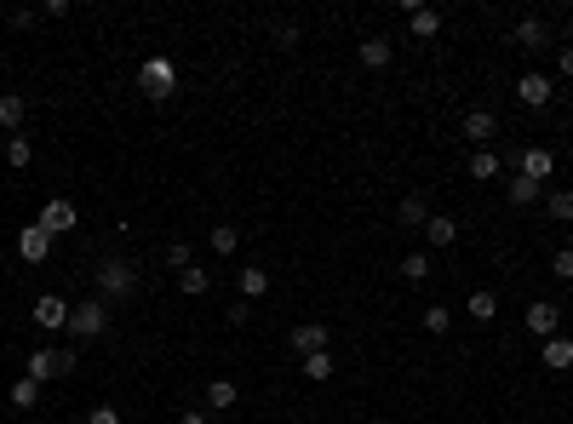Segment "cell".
Returning a JSON list of instances; mask_svg holds the SVG:
<instances>
[{"label":"cell","instance_id":"obj_21","mask_svg":"<svg viewBox=\"0 0 573 424\" xmlns=\"http://www.w3.org/2000/svg\"><path fill=\"white\" fill-rule=\"evenodd\" d=\"M207 241H212V253H219V258H236L241 253V230L236 224H212Z\"/></svg>","mask_w":573,"mask_h":424},{"label":"cell","instance_id":"obj_24","mask_svg":"<svg viewBox=\"0 0 573 424\" xmlns=\"http://www.w3.org/2000/svg\"><path fill=\"white\" fill-rule=\"evenodd\" d=\"M207 287H212V275L201 270V264H190V270H178V293H184V298H201Z\"/></svg>","mask_w":573,"mask_h":424},{"label":"cell","instance_id":"obj_16","mask_svg":"<svg viewBox=\"0 0 573 424\" xmlns=\"http://www.w3.org/2000/svg\"><path fill=\"white\" fill-rule=\"evenodd\" d=\"M505 201H510V207H533V201H545V184H533V178L516 172V178L505 184Z\"/></svg>","mask_w":573,"mask_h":424},{"label":"cell","instance_id":"obj_5","mask_svg":"<svg viewBox=\"0 0 573 424\" xmlns=\"http://www.w3.org/2000/svg\"><path fill=\"white\" fill-rule=\"evenodd\" d=\"M69 316H75L69 298H58V293L35 298V327H40V333H69Z\"/></svg>","mask_w":573,"mask_h":424},{"label":"cell","instance_id":"obj_25","mask_svg":"<svg viewBox=\"0 0 573 424\" xmlns=\"http://www.w3.org/2000/svg\"><path fill=\"white\" fill-rule=\"evenodd\" d=\"M304 379H309V384H327V379H333V350L304 356Z\"/></svg>","mask_w":573,"mask_h":424},{"label":"cell","instance_id":"obj_11","mask_svg":"<svg viewBox=\"0 0 573 424\" xmlns=\"http://www.w3.org/2000/svg\"><path fill=\"white\" fill-rule=\"evenodd\" d=\"M510 41H516L522 52H539V46H551V23L545 18H522L516 29H510Z\"/></svg>","mask_w":573,"mask_h":424},{"label":"cell","instance_id":"obj_23","mask_svg":"<svg viewBox=\"0 0 573 424\" xmlns=\"http://www.w3.org/2000/svg\"><path fill=\"white\" fill-rule=\"evenodd\" d=\"M0 155H6V161H12V172H23L29 161H35V144H29V138L18 132V138H6V144H0Z\"/></svg>","mask_w":573,"mask_h":424},{"label":"cell","instance_id":"obj_28","mask_svg":"<svg viewBox=\"0 0 573 424\" xmlns=\"http://www.w3.org/2000/svg\"><path fill=\"white\" fill-rule=\"evenodd\" d=\"M545 212L562 218V224H573V190H545Z\"/></svg>","mask_w":573,"mask_h":424},{"label":"cell","instance_id":"obj_10","mask_svg":"<svg viewBox=\"0 0 573 424\" xmlns=\"http://www.w3.org/2000/svg\"><path fill=\"white\" fill-rule=\"evenodd\" d=\"M516 98L528 104V109H545L556 92H551V75H539V69H528V75H516Z\"/></svg>","mask_w":573,"mask_h":424},{"label":"cell","instance_id":"obj_34","mask_svg":"<svg viewBox=\"0 0 573 424\" xmlns=\"http://www.w3.org/2000/svg\"><path fill=\"white\" fill-rule=\"evenodd\" d=\"M166 264H173V270H190V241H166Z\"/></svg>","mask_w":573,"mask_h":424},{"label":"cell","instance_id":"obj_15","mask_svg":"<svg viewBox=\"0 0 573 424\" xmlns=\"http://www.w3.org/2000/svg\"><path fill=\"white\" fill-rule=\"evenodd\" d=\"M23 115H29L23 92H0V127H6V138H18V127H23Z\"/></svg>","mask_w":573,"mask_h":424},{"label":"cell","instance_id":"obj_27","mask_svg":"<svg viewBox=\"0 0 573 424\" xmlns=\"http://www.w3.org/2000/svg\"><path fill=\"white\" fill-rule=\"evenodd\" d=\"M430 275H436V270H430V258H425V253H407V258H401V281H413V287H425Z\"/></svg>","mask_w":573,"mask_h":424},{"label":"cell","instance_id":"obj_1","mask_svg":"<svg viewBox=\"0 0 573 424\" xmlns=\"http://www.w3.org/2000/svg\"><path fill=\"white\" fill-rule=\"evenodd\" d=\"M138 86H144V98L149 104H166L178 92V64L166 52H149L144 58V69H138Z\"/></svg>","mask_w":573,"mask_h":424},{"label":"cell","instance_id":"obj_29","mask_svg":"<svg viewBox=\"0 0 573 424\" xmlns=\"http://www.w3.org/2000/svg\"><path fill=\"white\" fill-rule=\"evenodd\" d=\"M396 212H401V224H425V218H430V201H425V195H401Z\"/></svg>","mask_w":573,"mask_h":424},{"label":"cell","instance_id":"obj_9","mask_svg":"<svg viewBox=\"0 0 573 424\" xmlns=\"http://www.w3.org/2000/svg\"><path fill=\"white\" fill-rule=\"evenodd\" d=\"M522 321H528V333H533V338H556V333H562V316H556V304H551V298H533Z\"/></svg>","mask_w":573,"mask_h":424},{"label":"cell","instance_id":"obj_14","mask_svg":"<svg viewBox=\"0 0 573 424\" xmlns=\"http://www.w3.org/2000/svg\"><path fill=\"white\" fill-rule=\"evenodd\" d=\"M499 132V121H493V109H470V115H464V138H470L476 149H488V138Z\"/></svg>","mask_w":573,"mask_h":424},{"label":"cell","instance_id":"obj_32","mask_svg":"<svg viewBox=\"0 0 573 424\" xmlns=\"http://www.w3.org/2000/svg\"><path fill=\"white\" fill-rule=\"evenodd\" d=\"M447 327H453V316H447L442 304H430V310H425V333H436V338H442Z\"/></svg>","mask_w":573,"mask_h":424},{"label":"cell","instance_id":"obj_30","mask_svg":"<svg viewBox=\"0 0 573 424\" xmlns=\"http://www.w3.org/2000/svg\"><path fill=\"white\" fill-rule=\"evenodd\" d=\"M493 316H499V298H493V293H470V321H493Z\"/></svg>","mask_w":573,"mask_h":424},{"label":"cell","instance_id":"obj_4","mask_svg":"<svg viewBox=\"0 0 573 424\" xmlns=\"http://www.w3.org/2000/svg\"><path fill=\"white\" fill-rule=\"evenodd\" d=\"M69 333L81 338V344H92V338H103V333H110V310H103V298H86V304H75Z\"/></svg>","mask_w":573,"mask_h":424},{"label":"cell","instance_id":"obj_35","mask_svg":"<svg viewBox=\"0 0 573 424\" xmlns=\"http://www.w3.org/2000/svg\"><path fill=\"white\" fill-rule=\"evenodd\" d=\"M86 424H121V413H115L110 401H98V407H92V413H86Z\"/></svg>","mask_w":573,"mask_h":424},{"label":"cell","instance_id":"obj_2","mask_svg":"<svg viewBox=\"0 0 573 424\" xmlns=\"http://www.w3.org/2000/svg\"><path fill=\"white\" fill-rule=\"evenodd\" d=\"M81 367V356L75 350H35L23 361V379H35V384H52V379H64V373Z\"/></svg>","mask_w":573,"mask_h":424},{"label":"cell","instance_id":"obj_18","mask_svg":"<svg viewBox=\"0 0 573 424\" xmlns=\"http://www.w3.org/2000/svg\"><path fill=\"white\" fill-rule=\"evenodd\" d=\"M425 241H430V247H453V241H459V224H453L447 212H430V218H425Z\"/></svg>","mask_w":573,"mask_h":424},{"label":"cell","instance_id":"obj_38","mask_svg":"<svg viewBox=\"0 0 573 424\" xmlns=\"http://www.w3.org/2000/svg\"><path fill=\"white\" fill-rule=\"evenodd\" d=\"M178 424H212L207 413H178Z\"/></svg>","mask_w":573,"mask_h":424},{"label":"cell","instance_id":"obj_12","mask_svg":"<svg viewBox=\"0 0 573 424\" xmlns=\"http://www.w3.org/2000/svg\"><path fill=\"white\" fill-rule=\"evenodd\" d=\"M516 167H522V178H533V184H551V172H556V161H551V149H522L516 155Z\"/></svg>","mask_w":573,"mask_h":424},{"label":"cell","instance_id":"obj_20","mask_svg":"<svg viewBox=\"0 0 573 424\" xmlns=\"http://www.w3.org/2000/svg\"><path fill=\"white\" fill-rule=\"evenodd\" d=\"M539 356H545V367L568 373V367H573V338H562V333H556V338H545V350H539Z\"/></svg>","mask_w":573,"mask_h":424},{"label":"cell","instance_id":"obj_33","mask_svg":"<svg viewBox=\"0 0 573 424\" xmlns=\"http://www.w3.org/2000/svg\"><path fill=\"white\" fill-rule=\"evenodd\" d=\"M551 275L573 281V247H556V253H551Z\"/></svg>","mask_w":573,"mask_h":424},{"label":"cell","instance_id":"obj_6","mask_svg":"<svg viewBox=\"0 0 573 424\" xmlns=\"http://www.w3.org/2000/svg\"><path fill=\"white\" fill-rule=\"evenodd\" d=\"M35 224H40V230H46V235H52V241H58V235H69L75 224H81V212H75V201L52 195V201H46V207H40V218H35Z\"/></svg>","mask_w":573,"mask_h":424},{"label":"cell","instance_id":"obj_36","mask_svg":"<svg viewBox=\"0 0 573 424\" xmlns=\"http://www.w3.org/2000/svg\"><path fill=\"white\" fill-rule=\"evenodd\" d=\"M229 321L246 327V321H253V304H246V298H236V304H229Z\"/></svg>","mask_w":573,"mask_h":424},{"label":"cell","instance_id":"obj_3","mask_svg":"<svg viewBox=\"0 0 573 424\" xmlns=\"http://www.w3.org/2000/svg\"><path fill=\"white\" fill-rule=\"evenodd\" d=\"M138 293V270L127 258H103L98 264V298H132Z\"/></svg>","mask_w":573,"mask_h":424},{"label":"cell","instance_id":"obj_19","mask_svg":"<svg viewBox=\"0 0 573 424\" xmlns=\"http://www.w3.org/2000/svg\"><path fill=\"white\" fill-rule=\"evenodd\" d=\"M236 401H241V384L236 379H212L207 384V407H212V413H229Z\"/></svg>","mask_w":573,"mask_h":424},{"label":"cell","instance_id":"obj_26","mask_svg":"<svg viewBox=\"0 0 573 424\" xmlns=\"http://www.w3.org/2000/svg\"><path fill=\"white\" fill-rule=\"evenodd\" d=\"M470 178H476V184L499 178V155H493V149H470Z\"/></svg>","mask_w":573,"mask_h":424},{"label":"cell","instance_id":"obj_7","mask_svg":"<svg viewBox=\"0 0 573 424\" xmlns=\"http://www.w3.org/2000/svg\"><path fill=\"white\" fill-rule=\"evenodd\" d=\"M401 12H407V29H413V41H436V35H442V12H436V6H419V0H401Z\"/></svg>","mask_w":573,"mask_h":424},{"label":"cell","instance_id":"obj_17","mask_svg":"<svg viewBox=\"0 0 573 424\" xmlns=\"http://www.w3.org/2000/svg\"><path fill=\"white\" fill-rule=\"evenodd\" d=\"M390 52H396V46L384 41V35H367L362 46H355V58H362V69H384V64H390Z\"/></svg>","mask_w":573,"mask_h":424},{"label":"cell","instance_id":"obj_22","mask_svg":"<svg viewBox=\"0 0 573 424\" xmlns=\"http://www.w3.org/2000/svg\"><path fill=\"white\" fill-rule=\"evenodd\" d=\"M270 293V270H258V264H246L241 270V298L253 304V298H264Z\"/></svg>","mask_w":573,"mask_h":424},{"label":"cell","instance_id":"obj_37","mask_svg":"<svg viewBox=\"0 0 573 424\" xmlns=\"http://www.w3.org/2000/svg\"><path fill=\"white\" fill-rule=\"evenodd\" d=\"M562 75L573 81V46H562Z\"/></svg>","mask_w":573,"mask_h":424},{"label":"cell","instance_id":"obj_13","mask_svg":"<svg viewBox=\"0 0 573 424\" xmlns=\"http://www.w3.org/2000/svg\"><path fill=\"white\" fill-rule=\"evenodd\" d=\"M46 253H52V235H46L40 224H29V230H18V258H23V264H40Z\"/></svg>","mask_w":573,"mask_h":424},{"label":"cell","instance_id":"obj_31","mask_svg":"<svg viewBox=\"0 0 573 424\" xmlns=\"http://www.w3.org/2000/svg\"><path fill=\"white\" fill-rule=\"evenodd\" d=\"M35 401H40V384L35 379H12V407H23V413H29Z\"/></svg>","mask_w":573,"mask_h":424},{"label":"cell","instance_id":"obj_8","mask_svg":"<svg viewBox=\"0 0 573 424\" xmlns=\"http://www.w3.org/2000/svg\"><path fill=\"white\" fill-rule=\"evenodd\" d=\"M292 356H316V350H327L333 344V327L327 321H304V327H292Z\"/></svg>","mask_w":573,"mask_h":424}]
</instances>
